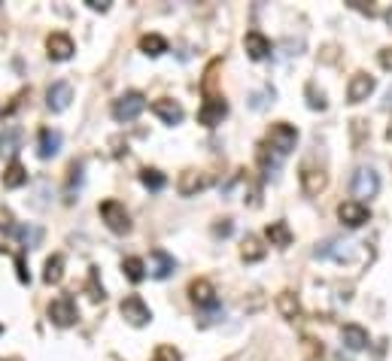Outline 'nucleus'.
I'll use <instances>...</instances> for the list:
<instances>
[{"mask_svg":"<svg viewBox=\"0 0 392 361\" xmlns=\"http://www.w3.org/2000/svg\"><path fill=\"white\" fill-rule=\"evenodd\" d=\"M295 143H298V131L292 128L289 122H277V125H271V131L268 137H264V146L277 155V158H286V155L295 149Z\"/></svg>","mask_w":392,"mask_h":361,"instance_id":"obj_1","label":"nucleus"},{"mask_svg":"<svg viewBox=\"0 0 392 361\" xmlns=\"http://www.w3.org/2000/svg\"><path fill=\"white\" fill-rule=\"evenodd\" d=\"M146 109V97L140 95V91H125L122 97L113 100V118L116 122H134L137 116H140Z\"/></svg>","mask_w":392,"mask_h":361,"instance_id":"obj_2","label":"nucleus"},{"mask_svg":"<svg viewBox=\"0 0 392 361\" xmlns=\"http://www.w3.org/2000/svg\"><path fill=\"white\" fill-rule=\"evenodd\" d=\"M119 313H122V319L134 328H143V325L152 322V310L146 307V301L140 298V294H128V298L119 304Z\"/></svg>","mask_w":392,"mask_h":361,"instance_id":"obj_3","label":"nucleus"},{"mask_svg":"<svg viewBox=\"0 0 392 361\" xmlns=\"http://www.w3.org/2000/svg\"><path fill=\"white\" fill-rule=\"evenodd\" d=\"M350 191H353V198H359V203L365 198H377V191H380L377 170L374 168H359L353 173V179H350Z\"/></svg>","mask_w":392,"mask_h":361,"instance_id":"obj_4","label":"nucleus"},{"mask_svg":"<svg viewBox=\"0 0 392 361\" xmlns=\"http://www.w3.org/2000/svg\"><path fill=\"white\" fill-rule=\"evenodd\" d=\"M100 219L107 222V228L113 231V234H128V231H131V216H128L125 203H119V200L100 203Z\"/></svg>","mask_w":392,"mask_h":361,"instance_id":"obj_5","label":"nucleus"},{"mask_svg":"<svg viewBox=\"0 0 392 361\" xmlns=\"http://www.w3.org/2000/svg\"><path fill=\"white\" fill-rule=\"evenodd\" d=\"M49 319H52V325H58V328L76 325V322H79L76 301H73L70 294H61V298H55V301L49 304Z\"/></svg>","mask_w":392,"mask_h":361,"instance_id":"obj_6","label":"nucleus"},{"mask_svg":"<svg viewBox=\"0 0 392 361\" xmlns=\"http://www.w3.org/2000/svg\"><path fill=\"white\" fill-rule=\"evenodd\" d=\"M377 88V82H374L371 73H353L350 82H346V104H362V100H368V95Z\"/></svg>","mask_w":392,"mask_h":361,"instance_id":"obj_7","label":"nucleus"},{"mask_svg":"<svg viewBox=\"0 0 392 361\" xmlns=\"http://www.w3.org/2000/svg\"><path fill=\"white\" fill-rule=\"evenodd\" d=\"M225 116H228V104H225V97H222V95L207 97L204 104H201V109H198V122L204 125V128L222 125V118H225Z\"/></svg>","mask_w":392,"mask_h":361,"instance_id":"obj_8","label":"nucleus"},{"mask_svg":"<svg viewBox=\"0 0 392 361\" xmlns=\"http://www.w3.org/2000/svg\"><path fill=\"white\" fill-rule=\"evenodd\" d=\"M73 52H76V46H73V40L64 31H55L46 36V55H49L52 61H70Z\"/></svg>","mask_w":392,"mask_h":361,"instance_id":"obj_9","label":"nucleus"},{"mask_svg":"<svg viewBox=\"0 0 392 361\" xmlns=\"http://www.w3.org/2000/svg\"><path fill=\"white\" fill-rule=\"evenodd\" d=\"M328 185V173L323 168H310V164H304L301 168V191L307 194V198H316V194H323Z\"/></svg>","mask_w":392,"mask_h":361,"instance_id":"obj_10","label":"nucleus"},{"mask_svg":"<svg viewBox=\"0 0 392 361\" xmlns=\"http://www.w3.org/2000/svg\"><path fill=\"white\" fill-rule=\"evenodd\" d=\"M207 185H210V177H207L204 170L189 168V170H182V173H180V179H177V191L182 194V198H191V194L204 191Z\"/></svg>","mask_w":392,"mask_h":361,"instance_id":"obj_11","label":"nucleus"},{"mask_svg":"<svg viewBox=\"0 0 392 361\" xmlns=\"http://www.w3.org/2000/svg\"><path fill=\"white\" fill-rule=\"evenodd\" d=\"M337 219H341L346 228H362L365 222L371 219V212H368V207H365V203H359V200H344L341 207H337Z\"/></svg>","mask_w":392,"mask_h":361,"instance_id":"obj_12","label":"nucleus"},{"mask_svg":"<svg viewBox=\"0 0 392 361\" xmlns=\"http://www.w3.org/2000/svg\"><path fill=\"white\" fill-rule=\"evenodd\" d=\"M189 298L198 304L201 310H219V298H216V289H213V282H207V280H195L189 285Z\"/></svg>","mask_w":392,"mask_h":361,"instance_id":"obj_13","label":"nucleus"},{"mask_svg":"<svg viewBox=\"0 0 392 361\" xmlns=\"http://www.w3.org/2000/svg\"><path fill=\"white\" fill-rule=\"evenodd\" d=\"M70 100H73L70 82H52L49 91H46V107H49L52 113H64V109L70 107Z\"/></svg>","mask_w":392,"mask_h":361,"instance_id":"obj_14","label":"nucleus"},{"mask_svg":"<svg viewBox=\"0 0 392 361\" xmlns=\"http://www.w3.org/2000/svg\"><path fill=\"white\" fill-rule=\"evenodd\" d=\"M152 113L158 116L164 125H180L182 118H186V109H182V104H177V100H170V97H158V100H155Z\"/></svg>","mask_w":392,"mask_h":361,"instance_id":"obj_15","label":"nucleus"},{"mask_svg":"<svg viewBox=\"0 0 392 361\" xmlns=\"http://www.w3.org/2000/svg\"><path fill=\"white\" fill-rule=\"evenodd\" d=\"M61 143H64V137L61 131H55V128H43L40 137H36V155L46 161V158H55V155L61 152Z\"/></svg>","mask_w":392,"mask_h":361,"instance_id":"obj_16","label":"nucleus"},{"mask_svg":"<svg viewBox=\"0 0 392 361\" xmlns=\"http://www.w3.org/2000/svg\"><path fill=\"white\" fill-rule=\"evenodd\" d=\"M173 267H177V261H173V255H168L164 249H152L149 264H146V271H149L152 280H168V276L173 273Z\"/></svg>","mask_w":392,"mask_h":361,"instance_id":"obj_17","label":"nucleus"},{"mask_svg":"<svg viewBox=\"0 0 392 361\" xmlns=\"http://www.w3.org/2000/svg\"><path fill=\"white\" fill-rule=\"evenodd\" d=\"M243 49H246V55H250L252 61H264L271 55V40L262 31H250L243 36Z\"/></svg>","mask_w":392,"mask_h":361,"instance_id":"obj_18","label":"nucleus"},{"mask_svg":"<svg viewBox=\"0 0 392 361\" xmlns=\"http://www.w3.org/2000/svg\"><path fill=\"white\" fill-rule=\"evenodd\" d=\"M341 340L346 349H353V353H362L365 346H368V331L362 325H344L341 328Z\"/></svg>","mask_w":392,"mask_h":361,"instance_id":"obj_19","label":"nucleus"},{"mask_svg":"<svg viewBox=\"0 0 392 361\" xmlns=\"http://www.w3.org/2000/svg\"><path fill=\"white\" fill-rule=\"evenodd\" d=\"M18 146H22V128L15 125H6L4 131H0V158H13V155L18 152Z\"/></svg>","mask_w":392,"mask_h":361,"instance_id":"obj_20","label":"nucleus"},{"mask_svg":"<svg viewBox=\"0 0 392 361\" xmlns=\"http://www.w3.org/2000/svg\"><path fill=\"white\" fill-rule=\"evenodd\" d=\"M277 310H280V316L283 319H289V322H295L301 316V301H298V294L295 292H280L277 294Z\"/></svg>","mask_w":392,"mask_h":361,"instance_id":"obj_21","label":"nucleus"},{"mask_svg":"<svg viewBox=\"0 0 392 361\" xmlns=\"http://www.w3.org/2000/svg\"><path fill=\"white\" fill-rule=\"evenodd\" d=\"M264 237H268L271 246H280V249L292 246V231H289L286 222H271L268 231H264Z\"/></svg>","mask_w":392,"mask_h":361,"instance_id":"obj_22","label":"nucleus"},{"mask_svg":"<svg viewBox=\"0 0 392 361\" xmlns=\"http://www.w3.org/2000/svg\"><path fill=\"white\" fill-rule=\"evenodd\" d=\"M27 182V170L22 161H9V168L4 170V189H22V185Z\"/></svg>","mask_w":392,"mask_h":361,"instance_id":"obj_23","label":"nucleus"},{"mask_svg":"<svg viewBox=\"0 0 392 361\" xmlns=\"http://www.w3.org/2000/svg\"><path fill=\"white\" fill-rule=\"evenodd\" d=\"M140 52L149 55V58H158V55L168 52V40L161 34H143L140 36Z\"/></svg>","mask_w":392,"mask_h":361,"instance_id":"obj_24","label":"nucleus"},{"mask_svg":"<svg viewBox=\"0 0 392 361\" xmlns=\"http://www.w3.org/2000/svg\"><path fill=\"white\" fill-rule=\"evenodd\" d=\"M82 170H86V168H82V161H73L70 164V177H67V189H64V200H67V203H73V200H76V194H79V189H82Z\"/></svg>","mask_w":392,"mask_h":361,"instance_id":"obj_25","label":"nucleus"},{"mask_svg":"<svg viewBox=\"0 0 392 361\" xmlns=\"http://www.w3.org/2000/svg\"><path fill=\"white\" fill-rule=\"evenodd\" d=\"M122 273L131 282H143L146 276H149V271H146V261H143V258H137V255H128L125 258V261H122Z\"/></svg>","mask_w":392,"mask_h":361,"instance_id":"obj_26","label":"nucleus"},{"mask_svg":"<svg viewBox=\"0 0 392 361\" xmlns=\"http://www.w3.org/2000/svg\"><path fill=\"white\" fill-rule=\"evenodd\" d=\"M64 280V255H52L46 261V271H43V282L46 285H58Z\"/></svg>","mask_w":392,"mask_h":361,"instance_id":"obj_27","label":"nucleus"},{"mask_svg":"<svg viewBox=\"0 0 392 361\" xmlns=\"http://www.w3.org/2000/svg\"><path fill=\"white\" fill-rule=\"evenodd\" d=\"M264 252H268V249H264V246H262V240H259V237H252V234L246 237V240H243V246H241V258H243V261H250V264H252V261H262Z\"/></svg>","mask_w":392,"mask_h":361,"instance_id":"obj_28","label":"nucleus"},{"mask_svg":"<svg viewBox=\"0 0 392 361\" xmlns=\"http://www.w3.org/2000/svg\"><path fill=\"white\" fill-rule=\"evenodd\" d=\"M140 182H143L149 191H161L164 185H168V177H164L161 170H155V168H146V170L140 173Z\"/></svg>","mask_w":392,"mask_h":361,"instance_id":"obj_29","label":"nucleus"},{"mask_svg":"<svg viewBox=\"0 0 392 361\" xmlns=\"http://www.w3.org/2000/svg\"><path fill=\"white\" fill-rule=\"evenodd\" d=\"M15 237L22 240V246H27V249H34L36 243H40L43 231H40V228H34V225H22V228H15Z\"/></svg>","mask_w":392,"mask_h":361,"instance_id":"obj_30","label":"nucleus"},{"mask_svg":"<svg viewBox=\"0 0 392 361\" xmlns=\"http://www.w3.org/2000/svg\"><path fill=\"white\" fill-rule=\"evenodd\" d=\"M86 289H88V298H91V301H104V298H107L104 285L97 282V267H91V271H88V282H86Z\"/></svg>","mask_w":392,"mask_h":361,"instance_id":"obj_31","label":"nucleus"},{"mask_svg":"<svg viewBox=\"0 0 392 361\" xmlns=\"http://www.w3.org/2000/svg\"><path fill=\"white\" fill-rule=\"evenodd\" d=\"M152 361H182V355H180V349H173V346H158L152 353Z\"/></svg>","mask_w":392,"mask_h":361,"instance_id":"obj_32","label":"nucleus"},{"mask_svg":"<svg viewBox=\"0 0 392 361\" xmlns=\"http://www.w3.org/2000/svg\"><path fill=\"white\" fill-rule=\"evenodd\" d=\"M307 107L310 109H325V95L316 91V86H307Z\"/></svg>","mask_w":392,"mask_h":361,"instance_id":"obj_33","label":"nucleus"},{"mask_svg":"<svg viewBox=\"0 0 392 361\" xmlns=\"http://www.w3.org/2000/svg\"><path fill=\"white\" fill-rule=\"evenodd\" d=\"M0 231H4V234H15V219L6 207H0Z\"/></svg>","mask_w":392,"mask_h":361,"instance_id":"obj_34","label":"nucleus"},{"mask_svg":"<svg viewBox=\"0 0 392 361\" xmlns=\"http://www.w3.org/2000/svg\"><path fill=\"white\" fill-rule=\"evenodd\" d=\"M15 271H18V282H31V273L25 271V258L15 255Z\"/></svg>","mask_w":392,"mask_h":361,"instance_id":"obj_35","label":"nucleus"},{"mask_svg":"<svg viewBox=\"0 0 392 361\" xmlns=\"http://www.w3.org/2000/svg\"><path fill=\"white\" fill-rule=\"evenodd\" d=\"M377 61H380V67H383V70H389V73H392V49H380Z\"/></svg>","mask_w":392,"mask_h":361,"instance_id":"obj_36","label":"nucleus"},{"mask_svg":"<svg viewBox=\"0 0 392 361\" xmlns=\"http://www.w3.org/2000/svg\"><path fill=\"white\" fill-rule=\"evenodd\" d=\"M213 234L216 237H228V234H231V219H222V225H216Z\"/></svg>","mask_w":392,"mask_h":361,"instance_id":"obj_37","label":"nucleus"},{"mask_svg":"<svg viewBox=\"0 0 392 361\" xmlns=\"http://www.w3.org/2000/svg\"><path fill=\"white\" fill-rule=\"evenodd\" d=\"M88 9H95V13H107L109 9V0H86Z\"/></svg>","mask_w":392,"mask_h":361,"instance_id":"obj_38","label":"nucleus"},{"mask_svg":"<svg viewBox=\"0 0 392 361\" xmlns=\"http://www.w3.org/2000/svg\"><path fill=\"white\" fill-rule=\"evenodd\" d=\"M264 97H273V88H268L264 95H252V109H262L264 107Z\"/></svg>","mask_w":392,"mask_h":361,"instance_id":"obj_39","label":"nucleus"},{"mask_svg":"<svg viewBox=\"0 0 392 361\" xmlns=\"http://www.w3.org/2000/svg\"><path fill=\"white\" fill-rule=\"evenodd\" d=\"M383 107H386V109H392V88L386 91V104H383Z\"/></svg>","mask_w":392,"mask_h":361,"instance_id":"obj_40","label":"nucleus"},{"mask_svg":"<svg viewBox=\"0 0 392 361\" xmlns=\"http://www.w3.org/2000/svg\"><path fill=\"white\" fill-rule=\"evenodd\" d=\"M386 140H389V143H392V125H389V128H386Z\"/></svg>","mask_w":392,"mask_h":361,"instance_id":"obj_41","label":"nucleus"},{"mask_svg":"<svg viewBox=\"0 0 392 361\" xmlns=\"http://www.w3.org/2000/svg\"><path fill=\"white\" fill-rule=\"evenodd\" d=\"M389 25H392V9H389Z\"/></svg>","mask_w":392,"mask_h":361,"instance_id":"obj_42","label":"nucleus"}]
</instances>
